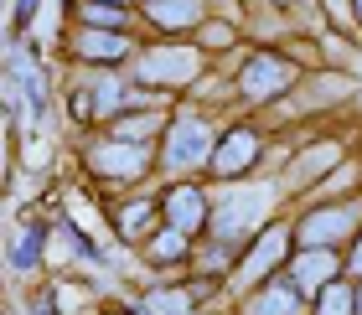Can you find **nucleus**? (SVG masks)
Here are the masks:
<instances>
[{"instance_id":"f257e3e1","label":"nucleus","mask_w":362,"mask_h":315,"mask_svg":"<svg viewBox=\"0 0 362 315\" xmlns=\"http://www.w3.org/2000/svg\"><path fill=\"white\" fill-rule=\"evenodd\" d=\"M218 150V140H212V124L187 114V119H171L166 129V145H160V165H166L171 176H187V171H202Z\"/></svg>"},{"instance_id":"9b49d317","label":"nucleus","mask_w":362,"mask_h":315,"mask_svg":"<svg viewBox=\"0 0 362 315\" xmlns=\"http://www.w3.org/2000/svg\"><path fill=\"white\" fill-rule=\"evenodd\" d=\"M337 269H341V258H337V248H305L300 258L290 263V285L300 290V295H310V290H326L337 279Z\"/></svg>"},{"instance_id":"6ab92c4d","label":"nucleus","mask_w":362,"mask_h":315,"mask_svg":"<svg viewBox=\"0 0 362 315\" xmlns=\"http://www.w3.org/2000/svg\"><path fill=\"white\" fill-rule=\"evenodd\" d=\"M37 258H42V227H26L11 248V263L16 269H37Z\"/></svg>"},{"instance_id":"1a4fd4ad","label":"nucleus","mask_w":362,"mask_h":315,"mask_svg":"<svg viewBox=\"0 0 362 315\" xmlns=\"http://www.w3.org/2000/svg\"><path fill=\"white\" fill-rule=\"evenodd\" d=\"M135 52V42L124 37V31H104V26H83L73 37V57L78 62H124Z\"/></svg>"},{"instance_id":"ddd939ff","label":"nucleus","mask_w":362,"mask_h":315,"mask_svg":"<svg viewBox=\"0 0 362 315\" xmlns=\"http://www.w3.org/2000/svg\"><path fill=\"white\" fill-rule=\"evenodd\" d=\"M295 310H300V290L285 285V279L269 285L264 295H254V300L243 305V315H295Z\"/></svg>"},{"instance_id":"7ed1b4c3","label":"nucleus","mask_w":362,"mask_h":315,"mask_svg":"<svg viewBox=\"0 0 362 315\" xmlns=\"http://www.w3.org/2000/svg\"><path fill=\"white\" fill-rule=\"evenodd\" d=\"M83 160H88V171H93L98 181H119V186H129V181H140L145 171H151V155H145V145L119 140V135L88 145Z\"/></svg>"},{"instance_id":"5701e85b","label":"nucleus","mask_w":362,"mask_h":315,"mask_svg":"<svg viewBox=\"0 0 362 315\" xmlns=\"http://www.w3.org/2000/svg\"><path fill=\"white\" fill-rule=\"evenodd\" d=\"M326 11L337 16V21H347V11H352V0H326Z\"/></svg>"},{"instance_id":"f8f14e48","label":"nucleus","mask_w":362,"mask_h":315,"mask_svg":"<svg viewBox=\"0 0 362 315\" xmlns=\"http://www.w3.org/2000/svg\"><path fill=\"white\" fill-rule=\"evenodd\" d=\"M202 0H145V16L160 26V31H187V26H202Z\"/></svg>"},{"instance_id":"a878e982","label":"nucleus","mask_w":362,"mask_h":315,"mask_svg":"<svg viewBox=\"0 0 362 315\" xmlns=\"http://www.w3.org/2000/svg\"><path fill=\"white\" fill-rule=\"evenodd\" d=\"M357 315H362V290H357Z\"/></svg>"},{"instance_id":"b1692460","label":"nucleus","mask_w":362,"mask_h":315,"mask_svg":"<svg viewBox=\"0 0 362 315\" xmlns=\"http://www.w3.org/2000/svg\"><path fill=\"white\" fill-rule=\"evenodd\" d=\"M347 263H352V274H362V238H352V258Z\"/></svg>"},{"instance_id":"393cba45","label":"nucleus","mask_w":362,"mask_h":315,"mask_svg":"<svg viewBox=\"0 0 362 315\" xmlns=\"http://www.w3.org/2000/svg\"><path fill=\"white\" fill-rule=\"evenodd\" d=\"M352 16H357V21H362V0H352Z\"/></svg>"},{"instance_id":"a211bd4d","label":"nucleus","mask_w":362,"mask_h":315,"mask_svg":"<svg viewBox=\"0 0 362 315\" xmlns=\"http://www.w3.org/2000/svg\"><path fill=\"white\" fill-rule=\"evenodd\" d=\"M83 21H88V26H104V31H124L129 16H124V6H114V0H88V6H83Z\"/></svg>"},{"instance_id":"39448f33","label":"nucleus","mask_w":362,"mask_h":315,"mask_svg":"<svg viewBox=\"0 0 362 315\" xmlns=\"http://www.w3.org/2000/svg\"><path fill=\"white\" fill-rule=\"evenodd\" d=\"M290 243H295V233L285 222H269L264 233H259V243L249 248V258L233 269V285L238 290H259V279H264L274 263H285V254H290Z\"/></svg>"},{"instance_id":"4be33fe9","label":"nucleus","mask_w":362,"mask_h":315,"mask_svg":"<svg viewBox=\"0 0 362 315\" xmlns=\"http://www.w3.org/2000/svg\"><path fill=\"white\" fill-rule=\"evenodd\" d=\"M187 295H181V290H166V295H156V300H151V310L156 315H187Z\"/></svg>"},{"instance_id":"bb28decb","label":"nucleus","mask_w":362,"mask_h":315,"mask_svg":"<svg viewBox=\"0 0 362 315\" xmlns=\"http://www.w3.org/2000/svg\"><path fill=\"white\" fill-rule=\"evenodd\" d=\"M114 6H124V0H114Z\"/></svg>"},{"instance_id":"f3484780","label":"nucleus","mask_w":362,"mask_h":315,"mask_svg":"<svg viewBox=\"0 0 362 315\" xmlns=\"http://www.w3.org/2000/svg\"><path fill=\"white\" fill-rule=\"evenodd\" d=\"M337 145H310V150L300 155V165H295V181H310V176H321V171H332L337 165Z\"/></svg>"},{"instance_id":"6e6552de","label":"nucleus","mask_w":362,"mask_h":315,"mask_svg":"<svg viewBox=\"0 0 362 315\" xmlns=\"http://www.w3.org/2000/svg\"><path fill=\"white\" fill-rule=\"evenodd\" d=\"M259 160V135L254 129H228V135L218 140V150H212V160H207V176H218V181H233V176H243L249 165Z\"/></svg>"},{"instance_id":"412c9836","label":"nucleus","mask_w":362,"mask_h":315,"mask_svg":"<svg viewBox=\"0 0 362 315\" xmlns=\"http://www.w3.org/2000/svg\"><path fill=\"white\" fill-rule=\"evenodd\" d=\"M202 47H207V52L233 47V26H228V21H207V26H202Z\"/></svg>"},{"instance_id":"423d86ee","label":"nucleus","mask_w":362,"mask_h":315,"mask_svg":"<svg viewBox=\"0 0 362 315\" xmlns=\"http://www.w3.org/2000/svg\"><path fill=\"white\" fill-rule=\"evenodd\" d=\"M357 218H362V207H357V202L316 207V212H305V222L295 227V238H300L305 248H337V243L357 227Z\"/></svg>"},{"instance_id":"20e7f679","label":"nucleus","mask_w":362,"mask_h":315,"mask_svg":"<svg viewBox=\"0 0 362 315\" xmlns=\"http://www.w3.org/2000/svg\"><path fill=\"white\" fill-rule=\"evenodd\" d=\"M197 73H202L197 47H151V52H140V68H135V78L151 88H187Z\"/></svg>"},{"instance_id":"aec40b11","label":"nucleus","mask_w":362,"mask_h":315,"mask_svg":"<svg viewBox=\"0 0 362 315\" xmlns=\"http://www.w3.org/2000/svg\"><path fill=\"white\" fill-rule=\"evenodd\" d=\"M151 212H156V202H151V196H145V202H129V207H124V218H119V233H129V238H135L140 227H145V218H151Z\"/></svg>"},{"instance_id":"dca6fc26","label":"nucleus","mask_w":362,"mask_h":315,"mask_svg":"<svg viewBox=\"0 0 362 315\" xmlns=\"http://www.w3.org/2000/svg\"><path fill=\"white\" fill-rule=\"evenodd\" d=\"M151 129H160V114L156 109H140V114H124V119H114V135H119V140H145V135H151Z\"/></svg>"},{"instance_id":"f03ea898","label":"nucleus","mask_w":362,"mask_h":315,"mask_svg":"<svg viewBox=\"0 0 362 315\" xmlns=\"http://www.w3.org/2000/svg\"><path fill=\"white\" fill-rule=\"evenodd\" d=\"M264 212H269V186H249V191H233V196H223L218 207H212V233H218V243H238V233L249 238L259 222H264Z\"/></svg>"},{"instance_id":"9d476101","label":"nucleus","mask_w":362,"mask_h":315,"mask_svg":"<svg viewBox=\"0 0 362 315\" xmlns=\"http://www.w3.org/2000/svg\"><path fill=\"white\" fill-rule=\"evenodd\" d=\"M160 207H166L171 227H181V233H197V227L212 222V202L202 196V186H171L160 196Z\"/></svg>"},{"instance_id":"4468645a","label":"nucleus","mask_w":362,"mask_h":315,"mask_svg":"<svg viewBox=\"0 0 362 315\" xmlns=\"http://www.w3.org/2000/svg\"><path fill=\"white\" fill-rule=\"evenodd\" d=\"M145 258H151V263H181V258H187V233H181V227L151 233V243H145Z\"/></svg>"},{"instance_id":"2eb2a0df","label":"nucleus","mask_w":362,"mask_h":315,"mask_svg":"<svg viewBox=\"0 0 362 315\" xmlns=\"http://www.w3.org/2000/svg\"><path fill=\"white\" fill-rule=\"evenodd\" d=\"M316 315H357V290L332 279V285L321 290V300H316Z\"/></svg>"},{"instance_id":"0eeeda50","label":"nucleus","mask_w":362,"mask_h":315,"mask_svg":"<svg viewBox=\"0 0 362 315\" xmlns=\"http://www.w3.org/2000/svg\"><path fill=\"white\" fill-rule=\"evenodd\" d=\"M290 83H295V68H290L285 57L259 52V57H249V62H243V73H238V93L249 98V104H264V98L285 93Z\"/></svg>"}]
</instances>
